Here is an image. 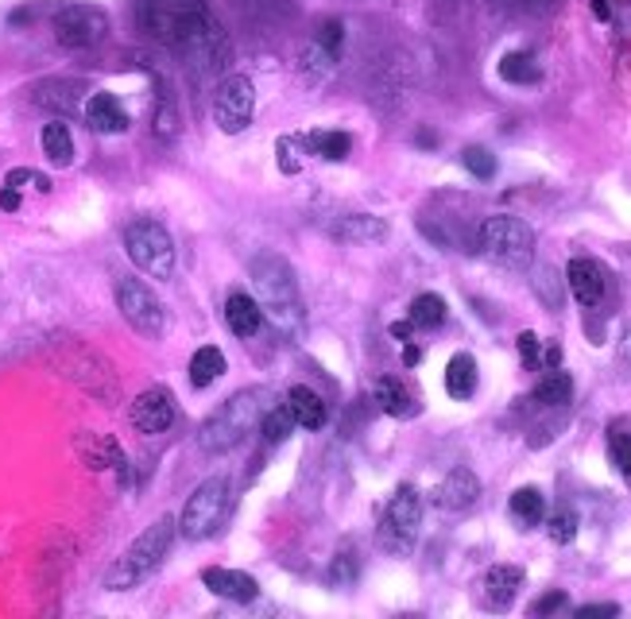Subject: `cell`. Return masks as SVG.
<instances>
[{
    "label": "cell",
    "mask_w": 631,
    "mask_h": 619,
    "mask_svg": "<svg viewBox=\"0 0 631 619\" xmlns=\"http://www.w3.org/2000/svg\"><path fill=\"white\" fill-rule=\"evenodd\" d=\"M480 252L500 267H527L534 256V232L527 222L512 217V213H496V217H484L477 229Z\"/></svg>",
    "instance_id": "7"
},
{
    "label": "cell",
    "mask_w": 631,
    "mask_h": 619,
    "mask_svg": "<svg viewBox=\"0 0 631 619\" xmlns=\"http://www.w3.org/2000/svg\"><path fill=\"white\" fill-rule=\"evenodd\" d=\"M376 403H380L383 415H392V418L418 415V399L411 395V391L403 388V380H395V376H380V380H376Z\"/></svg>",
    "instance_id": "24"
},
{
    "label": "cell",
    "mask_w": 631,
    "mask_h": 619,
    "mask_svg": "<svg viewBox=\"0 0 631 619\" xmlns=\"http://www.w3.org/2000/svg\"><path fill=\"white\" fill-rule=\"evenodd\" d=\"M519 589H523V569L519 566H492L489 573L480 577V601L489 604L492 611L512 608Z\"/></svg>",
    "instance_id": "16"
},
{
    "label": "cell",
    "mask_w": 631,
    "mask_h": 619,
    "mask_svg": "<svg viewBox=\"0 0 631 619\" xmlns=\"http://www.w3.org/2000/svg\"><path fill=\"white\" fill-rule=\"evenodd\" d=\"M477 356L472 353H454L450 356V364H445V391H450V399H472L477 395Z\"/></svg>",
    "instance_id": "25"
},
{
    "label": "cell",
    "mask_w": 631,
    "mask_h": 619,
    "mask_svg": "<svg viewBox=\"0 0 631 619\" xmlns=\"http://www.w3.org/2000/svg\"><path fill=\"white\" fill-rule=\"evenodd\" d=\"M125 252H128V260L148 275V279H160V283L175 279V267H178L175 237H171L155 217H136V222L128 225Z\"/></svg>",
    "instance_id": "5"
},
{
    "label": "cell",
    "mask_w": 631,
    "mask_h": 619,
    "mask_svg": "<svg viewBox=\"0 0 631 619\" xmlns=\"http://www.w3.org/2000/svg\"><path fill=\"white\" fill-rule=\"evenodd\" d=\"M140 27L155 43L182 51L205 71L225 54V36L210 16V0H140Z\"/></svg>",
    "instance_id": "1"
},
{
    "label": "cell",
    "mask_w": 631,
    "mask_h": 619,
    "mask_svg": "<svg viewBox=\"0 0 631 619\" xmlns=\"http://www.w3.org/2000/svg\"><path fill=\"white\" fill-rule=\"evenodd\" d=\"M24 182H31L36 190H51V178L47 175H36V170H27V167H16V170H9V178H4V186H24Z\"/></svg>",
    "instance_id": "42"
},
{
    "label": "cell",
    "mask_w": 631,
    "mask_h": 619,
    "mask_svg": "<svg viewBox=\"0 0 631 619\" xmlns=\"http://www.w3.org/2000/svg\"><path fill=\"white\" fill-rule=\"evenodd\" d=\"M546 534H551V542H558V546H569V542L578 539V515L554 511L551 519H546Z\"/></svg>",
    "instance_id": "36"
},
{
    "label": "cell",
    "mask_w": 631,
    "mask_h": 619,
    "mask_svg": "<svg viewBox=\"0 0 631 619\" xmlns=\"http://www.w3.org/2000/svg\"><path fill=\"white\" fill-rule=\"evenodd\" d=\"M462 167L469 170L472 178H480V182H484V178L496 175V155H492L489 148H480V143H472V148H465V151H462Z\"/></svg>",
    "instance_id": "34"
},
{
    "label": "cell",
    "mask_w": 631,
    "mask_h": 619,
    "mask_svg": "<svg viewBox=\"0 0 631 619\" xmlns=\"http://www.w3.org/2000/svg\"><path fill=\"white\" fill-rule=\"evenodd\" d=\"M411 329H415L411 321H395V326H392V337H395V341H411Z\"/></svg>",
    "instance_id": "48"
},
{
    "label": "cell",
    "mask_w": 631,
    "mask_h": 619,
    "mask_svg": "<svg viewBox=\"0 0 631 619\" xmlns=\"http://www.w3.org/2000/svg\"><path fill=\"white\" fill-rule=\"evenodd\" d=\"M418 527H422V495H418L415 484H400L392 500H388V507H383L376 546L392 557H407L418 542Z\"/></svg>",
    "instance_id": "6"
},
{
    "label": "cell",
    "mask_w": 631,
    "mask_h": 619,
    "mask_svg": "<svg viewBox=\"0 0 631 619\" xmlns=\"http://www.w3.org/2000/svg\"><path fill=\"white\" fill-rule=\"evenodd\" d=\"M418 361H422V353H418V345H407V349H403V364H407V368H415Z\"/></svg>",
    "instance_id": "49"
},
{
    "label": "cell",
    "mask_w": 631,
    "mask_h": 619,
    "mask_svg": "<svg viewBox=\"0 0 631 619\" xmlns=\"http://www.w3.org/2000/svg\"><path fill=\"white\" fill-rule=\"evenodd\" d=\"M531 399L539 403V407H566L569 399H573V380H569V371H561V368L543 371V380L534 383Z\"/></svg>",
    "instance_id": "27"
},
{
    "label": "cell",
    "mask_w": 631,
    "mask_h": 619,
    "mask_svg": "<svg viewBox=\"0 0 631 619\" xmlns=\"http://www.w3.org/2000/svg\"><path fill=\"white\" fill-rule=\"evenodd\" d=\"M54 364H59V371H63L66 380H74L81 391L105 399V403H113L116 391H121L113 364L101 353H93L89 345H81V341H63V345L54 349Z\"/></svg>",
    "instance_id": "8"
},
{
    "label": "cell",
    "mask_w": 631,
    "mask_h": 619,
    "mask_svg": "<svg viewBox=\"0 0 631 619\" xmlns=\"http://www.w3.org/2000/svg\"><path fill=\"white\" fill-rule=\"evenodd\" d=\"M81 113H86L89 128L101 136H121V132H128V124H132L125 113V105H121L113 93H93V98L81 105Z\"/></svg>",
    "instance_id": "19"
},
{
    "label": "cell",
    "mask_w": 631,
    "mask_h": 619,
    "mask_svg": "<svg viewBox=\"0 0 631 619\" xmlns=\"http://www.w3.org/2000/svg\"><path fill=\"white\" fill-rule=\"evenodd\" d=\"M480 500V480L472 469H465V465H457V469L445 472V480L438 484L434 492V504L442 507V511H469L472 504Z\"/></svg>",
    "instance_id": "15"
},
{
    "label": "cell",
    "mask_w": 631,
    "mask_h": 619,
    "mask_svg": "<svg viewBox=\"0 0 631 619\" xmlns=\"http://www.w3.org/2000/svg\"><path fill=\"white\" fill-rule=\"evenodd\" d=\"M54 39L66 51H93L98 43H105L109 36V12L98 9V4H63L51 20Z\"/></svg>",
    "instance_id": "10"
},
{
    "label": "cell",
    "mask_w": 631,
    "mask_h": 619,
    "mask_svg": "<svg viewBox=\"0 0 631 619\" xmlns=\"http://www.w3.org/2000/svg\"><path fill=\"white\" fill-rule=\"evenodd\" d=\"M0 210H4V213H16L20 210V190H16V186H4V190H0Z\"/></svg>",
    "instance_id": "46"
},
{
    "label": "cell",
    "mask_w": 631,
    "mask_h": 619,
    "mask_svg": "<svg viewBox=\"0 0 631 619\" xmlns=\"http://www.w3.org/2000/svg\"><path fill=\"white\" fill-rule=\"evenodd\" d=\"M333 237L345 240V244H383L388 240V222L376 217V213H345L333 225Z\"/></svg>",
    "instance_id": "20"
},
{
    "label": "cell",
    "mask_w": 631,
    "mask_h": 619,
    "mask_svg": "<svg viewBox=\"0 0 631 619\" xmlns=\"http://www.w3.org/2000/svg\"><path fill=\"white\" fill-rule=\"evenodd\" d=\"M500 78L512 81V86H534V81H543V66L527 51H507L500 59Z\"/></svg>",
    "instance_id": "30"
},
{
    "label": "cell",
    "mask_w": 631,
    "mask_h": 619,
    "mask_svg": "<svg viewBox=\"0 0 631 619\" xmlns=\"http://www.w3.org/2000/svg\"><path fill=\"white\" fill-rule=\"evenodd\" d=\"M608 453H613V465L631 477V433L628 430H613L608 433Z\"/></svg>",
    "instance_id": "37"
},
{
    "label": "cell",
    "mask_w": 631,
    "mask_h": 619,
    "mask_svg": "<svg viewBox=\"0 0 631 619\" xmlns=\"http://www.w3.org/2000/svg\"><path fill=\"white\" fill-rule=\"evenodd\" d=\"M507 515H512L523 531H531V527H539V522L546 519V495L539 492V488H516L512 500H507Z\"/></svg>",
    "instance_id": "26"
},
{
    "label": "cell",
    "mask_w": 631,
    "mask_h": 619,
    "mask_svg": "<svg viewBox=\"0 0 631 619\" xmlns=\"http://www.w3.org/2000/svg\"><path fill=\"white\" fill-rule=\"evenodd\" d=\"M593 12H596V20H613V9H608V0H593Z\"/></svg>",
    "instance_id": "50"
},
{
    "label": "cell",
    "mask_w": 631,
    "mask_h": 619,
    "mask_svg": "<svg viewBox=\"0 0 631 619\" xmlns=\"http://www.w3.org/2000/svg\"><path fill=\"white\" fill-rule=\"evenodd\" d=\"M225 326L237 337H256L260 326H264V310H260V302L252 299V294L232 291L229 299H225Z\"/></svg>",
    "instance_id": "21"
},
{
    "label": "cell",
    "mask_w": 631,
    "mask_h": 619,
    "mask_svg": "<svg viewBox=\"0 0 631 619\" xmlns=\"http://www.w3.org/2000/svg\"><path fill=\"white\" fill-rule=\"evenodd\" d=\"M276 155H279V170H283V175H299V170H303V140H299V136H279Z\"/></svg>",
    "instance_id": "35"
},
{
    "label": "cell",
    "mask_w": 631,
    "mask_h": 619,
    "mask_svg": "<svg viewBox=\"0 0 631 619\" xmlns=\"http://www.w3.org/2000/svg\"><path fill=\"white\" fill-rule=\"evenodd\" d=\"M36 105L39 109H51V113H59V116L78 113V109H81V81H71V78L39 81V86H36Z\"/></svg>",
    "instance_id": "22"
},
{
    "label": "cell",
    "mask_w": 631,
    "mask_h": 619,
    "mask_svg": "<svg viewBox=\"0 0 631 619\" xmlns=\"http://www.w3.org/2000/svg\"><path fill=\"white\" fill-rule=\"evenodd\" d=\"M291 430H294V418H291V410H287V403L264 410V450H276L279 442H287Z\"/></svg>",
    "instance_id": "33"
},
{
    "label": "cell",
    "mask_w": 631,
    "mask_h": 619,
    "mask_svg": "<svg viewBox=\"0 0 631 619\" xmlns=\"http://www.w3.org/2000/svg\"><path fill=\"white\" fill-rule=\"evenodd\" d=\"M175 534H178L175 515H163V519H155L152 527H143L140 539L128 542L125 554L109 566V573H105L109 593H128V589L148 581V577L167 561L171 546H175Z\"/></svg>",
    "instance_id": "4"
},
{
    "label": "cell",
    "mask_w": 631,
    "mask_h": 619,
    "mask_svg": "<svg viewBox=\"0 0 631 619\" xmlns=\"http://www.w3.org/2000/svg\"><path fill=\"white\" fill-rule=\"evenodd\" d=\"M492 4L507 12H546V9H554L558 0H492Z\"/></svg>",
    "instance_id": "44"
},
{
    "label": "cell",
    "mask_w": 631,
    "mask_h": 619,
    "mask_svg": "<svg viewBox=\"0 0 631 619\" xmlns=\"http://www.w3.org/2000/svg\"><path fill=\"white\" fill-rule=\"evenodd\" d=\"M132 426L140 433H163L175 422V395L167 388H148L132 399V410H128Z\"/></svg>",
    "instance_id": "13"
},
{
    "label": "cell",
    "mask_w": 631,
    "mask_h": 619,
    "mask_svg": "<svg viewBox=\"0 0 631 619\" xmlns=\"http://www.w3.org/2000/svg\"><path fill=\"white\" fill-rule=\"evenodd\" d=\"M569 604V596L561 593V589H554V593L539 596V601L531 604V616H551V611H561Z\"/></svg>",
    "instance_id": "43"
},
{
    "label": "cell",
    "mask_w": 631,
    "mask_h": 619,
    "mask_svg": "<svg viewBox=\"0 0 631 619\" xmlns=\"http://www.w3.org/2000/svg\"><path fill=\"white\" fill-rule=\"evenodd\" d=\"M303 148H311L318 160L326 163H341L353 151V136L349 132H311L303 136Z\"/></svg>",
    "instance_id": "32"
},
{
    "label": "cell",
    "mask_w": 631,
    "mask_h": 619,
    "mask_svg": "<svg viewBox=\"0 0 631 619\" xmlns=\"http://www.w3.org/2000/svg\"><path fill=\"white\" fill-rule=\"evenodd\" d=\"M620 361H623V368H631V326H628V333H623V341H620Z\"/></svg>",
    "instance_id": "47"
},
{
    "label": "cell",
    "mask_w": 631,
    "mask_h": 619,
    "mask_svg": "<svg viewBox=\"0 0 631 619\" xmlns=\"http://www.w3.org/2000/svg\"><path fill=\"white\" fill-rule=\"evenodd\" d=\"M252 291H256L260 310L267 314V321L279 329L283 337L299 341L303 337V294H299V279H294V267L287 264L279 252H256L249 264Z\"/></svg>",
    "instance_id": "2"
},
{
    "label": "cell",
    "mask_w": 631,
    "mask_h": 619,
    "mask_svg": "<svg viewBox=\"0 0 631 619\" xmlns=\"http://www.w3.org/2000/svg\"><path fill=\"white\" fill-rule=\"evenodd\" d=\"M415 140H418V143H427V148H434V143H438V136H430V132H418Z\"/></svg>",
    "instance_id": "51"
},
{
    "label": "cell",
    "mask_w": 631,
    "mask_h": 619,
    "mask_svg": "<svg viewBox=\"0 0 631 619\" xmlns=\"http://www.w3.org/2000/svg\"><path fill=\"white\" fill-rule=\"evenodd\" d=\"M202 584L214 596H222V601H237V604H252L260 596L256 577H252V573H240V569L210 566V569H202Z\"/></svg>",
    "instance_id": "18"
},
{
    "label": "cell",
    "mask_w": 631,
    "mask_h": 619,
    "mask_svg": "<svg viewBox=\"0 0 631 619\" xmlns=\"http://www.w3.org/2000/svg\"><path fill=\"white\" fill-rule=\"evenodd\" d=\"M222 376H225V353L217 345H202L190 356V383H194L198 391L217 383Z\"/></svg>",
    "instance_id": "29"
},
{
    "label": "cell",
    "mask_w": 631,
    "mask_h": 619,
    "mask_svg": "<svg viewBox=\"0 0 631 619\" xmlns=\"http://www.w3.org/2000/svg\"><path fill=\"white\" fill-rule=\"evenodd\" d=\"M175 132H178L175 105H171V98H160V105H155V136L160 140H175Z\"/></svg>",
    "instance_id": "38"
},
{
    "label": "cell",
    "mask_w": 631,
    "mask_h": 619,
    "mask_svg": "<svg viewBox=\"0 0 631 619\" xmlns=\"http://www.w3.org/2000/svg\"><path fill=\"white\" fill-rule=\"evenodd\" d=\"M267 403H272V391L267 388H240L237 395H229L214 415L205 418L202 430H198V450L217 457V453H229L232 445H240L252 433V426L264 418Z\"/></svg>",
    "instance_id": "3"
},
{
    "label": "cell",
    "mask_w": 631,
    "mask_h": 619,
    "mask_svg": "<svg viewBox=\"0 0 631 619\" xmlns=\"http://www.w3.org/2000/svg\"><path fill=\"white\" fill-rule=\"evenodd\" d=\"M516 345H519V361H523L527 368H539V364H543V345H539V337H534L531 329H523V333L516 337Z\"/></svg>",
    "instance_id": "40"
},
{
    "label": "cell",
    "mask_w": 631,
    "mask_h": 619,
    "mask_svg": "<svg viewBox=\"0 0 631 619\" xmlns=\"http://www.w3.org/2000/svg\"><path fill=\"white\" fill-rule=\"evenodd\" d=\"M329 581L341 584V589H349V584L356 581V566H353V554L349 549H341L338 561H333V569H329Z\"/></svg>",
    "instance_id": "41"
},
{
    "label": "cell",
    "mask_w": 631,
    "mask_h": 619,
    "mask_svg": "<svg viewBox=\"0 0 631 619\" xmlns=\"http://www.w3.org/2000/svg\"><path fill=\"white\" fill-rule=\"evenodd\" d=\"M566 283H569V294H573L581 306H596L608 291V271L601 267V260L573 256L566 264Z\"/></svg>",
    "instance_id": "14"
},
{
    "label": "cell",
    "mask_w": 631,
    "mask_h": 619,
    "mask_svg": "<svg viewBox=\"0 0 631 619\" xmlns=\"http://www.w3.org/2000/svg\"><path fill=\"white\" fill-rule=\"evenodd\" d=\"M252 109H256V86L244 74H225L222 86L214 93V121L222 132L237 136L252 124Z\"/></svg>",
    "instance_id": "12"
},
{
    "label": "cell",
    "mask_w": 631,
    "mask_h": 619,
    "mask_svg": "<svg viewBox=\"0 0 631 619\" xmlns=\"http://www.w3.org/2000/svg\"><path fill=\"white\" fill-rule=\"evenodd\" d=\"M314 43H321L326 51L341 54V43H345V24H341V20H321L318 36H314Z\"/></svg>",
    "instance_id": "39"
},
{
    "label": "cell",
    "mask_w": 631,
    "mask_h": 619,
    "mask_svg": "<svg viewBox=\"0 0 631 619\" xmlns=\"http://www.w3.org/2000/svg\"><path fill=\"white\" fill-rule=\"evenodd\" d=\"M116 310L143 337H160L163 326H167V310H163L160 294L143 283V279H136V275L116 279Z\"/></svg>",
    "instance_id": "11"
},
{
    "label": "cell",
    "mask_w": 631,
    "mask_h": 619,
    "mask_svg": "<svg viewBox=\"0 0 631 619\" xmlns=\"http://www.w3.org/2000/svg\"><path fill=\"white\" fill-rule=\"evenodd\" d=\"M78 453L93 472L113 469V472H121V480H128V457H125V450H121V442L109 438V433H81Z\"/></svg>",
    "instance_id": "17"
},
{
    "label": "cell",
    "mask_w": 631,
    "mask_h": 619,
    "mask_svg": "<svg viewBox=\"0 0 631 619\" xmlns=\"http://www.w3.org/2000/svg\"><path fill=\"white\" fill-rule=\"evenodd\" d=\"M578 619H589V616H620V604H581L578 611H573Z\"/></svg>",
    "instance_id": "45"
},
{
    "label": "cell",
    "mask_w": 631,
    "mask_h": 619,
    "mask_svg": "<svg viewBox=\"0 0 631 619\" xmlns=\"http://www.w3.org/2000/svg\"><path fill=\"white\" fill-rule=\"evenodd\" d=\"M287 410H291L294 426H303V430H321L326 426V403H321L318 391H311L306 383H294L287 391Z\"/></svg>",
    "instance_id": "23"
},
{
    "label": "cell",
    "mask_w": 631,
    "mask_h": 619,
    "mask_svg": "<svg viewBox=\"0 0 631 619\" xmlns=\"http://www.w3.org/2000/svg\"><path fill=\"white\" fill-rule=\"evenodd\" d=\"M407 321L415 329H438L445 326V299L434 291H422L411 299V310H407Z\"/></svg>",
    "instance_id": "31"
},
{
    "label": "cell",
    "mask_w": 631,
    "mask_h": 619,
    "mask_svg": "<svg viewBox=\"0 0 631 619\" xmlns=\"http://www.w3.org/2000/svg\"><path fill=\"white\" fill-rule=\"evenodd\" d=\"M43 155L54 163V167H71L74 163V136H71V124L63 121H51L43 124Z\"/></svg>",
    "instance_id": "28"
},
{
    "label": "cell",
    "mask_w": 631,
    "mask_h": 619,
    "mask_svg": "<svg viewBox=\"0 0 631 619\" xmlns=\"http://www.w3.org/2000/svg\"><path fill=\"white\" fill-rule=\"evenodd\" d=\"M225 515H229V480L210 477L190 492L187 507L178 515V534L187 542H202L210 534H217Z\"/></svg>",
    "instance_id": "9"
}]
</instances>
